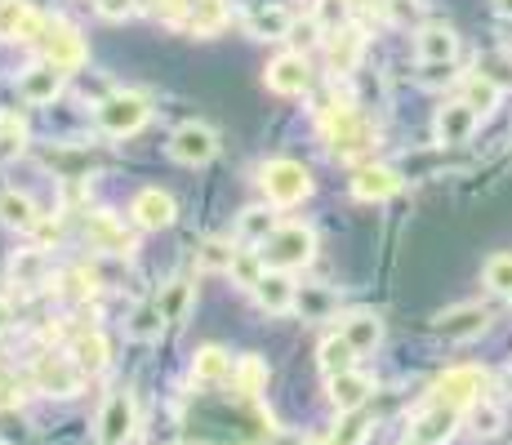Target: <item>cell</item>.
Returning <instances> with one entry per match:
<instances>
[{
    "mask_svg": "<svg viewBox=\"0 0 512 445\" xmlns=\"http://www.w3.org/2000/svg\"><path fill=\"white\" fill-rule=\"evenodd\" d=\"M321 121H326V143L339 161H352V156H361V152L374 147V125L357 112V107H334L330 103L326 112H321Z\"/></svg>",
    "mask_w": 512,
    "mask_h": 445,
    "instance_id": "1",
    "label": "cell"
},
{
    "mask_svg": "<svg viewBox=\"0 0 512 445\" xmlns=\"http://www.w3.org/2000/svg\"><path fill=\"white\" fill-rule=\"evenodd\" d=\"M263 263L277 267V272H294V267H308L312 254H317V236L303 223H285L263 241Z\"/></svg>",
    "mask_w": 512,
    "mask_h": 445,
    "instance_id": "2",
    "label": "cell"
},
{
    "mask_svg": "<svg viewBox=\"0 0 512 445\" xmlns=\"http://www.w3.org/2000/svg\"><path fill=\"white\" fill-rule=\"evenodd\" d=\"M32 379L45 397H76L85 388V370L72 352H41L32 365Z\"/></svg>",
    "mask_w": 512,
    "mask_h": 445,
    "instance_id": "3",
    "label": "cell"
},
{
    "mask_svg": "<svg viewBox=\"0 0 512 445\" xmlns=\"http://www.w3.org/2000/svg\"><path fill=\"white\" fill-rule=\"evenodd\" d=\"M490 388V374L477 370V365H455L446 370L437 383H432V401L446 405V410H468L472 401H481Z\"/></svg>",
    "mask_w": 512,
    "mask_h": 445,
    "instance_id": "4",
    "label": "cell"
},
{
    "mask_svg": "<svg viewBox=\"0 0 512 445\" xmlns=\"http://www.w3.org/2000/svg\"><path fill=\"white\" fill-rule=\"evenodd\" d=\"M152 116L143 94H107L98 103V130L112 134V138H125V134H139Z\"/></svg>",
    "mask_w": 512,
    "mask_h": 445,
    "instance_id": "5",
    "label": "cell"
},
{
    "mask_svg": "<svg viewBox=\"0 0 512 445\" xmlns=\"http://www.w3.org/2000/svg\"><path fill=\"white\" fill-rule=\"evenodd\" d=\"M259 183H263V192H268V201L272 205H299L303 196L312 192V174L303 170L299 161H268L259 170Z\"/></svg>",
    "mask_w": 512,
    "mask_h": 445,
    "instance_id": "6",
    "label": "cell"
},
{
    "mask_svg": "<svg viewBox=\"0 0 512 445\" xmlns=\"http://www.w3.org/2000/svg\"><path fill=\"white\" fill-rule=\"evenodd\" d=\"M170 156L179 165H210L219 156V134L201 121H187L170 134Z\"/></svg>",
    "mask_w": 512,
    "mask_h": 445,
    "instance_id": "7",
    "label": "cell"
},
{
    "mask_svg": "<svg viewBox=\"0 0 512 445\" xmlns=\"http://www.w3.org/2000/svg\"><path fill=\"white\" fill-rule=\"evenodd\" d=\"M45 63H54L58 72H76V67L85 63V41L81 32H76L72 23H63V18H49L45 27Z\"/></svg>",
    "mask_w": 512,
    "mask_h": 445,
    "instance_id": "8",
    "label": "cell"
},
{
    "mask_svg": "<svg viewBox=\"0 0 512 445\" xmlns=\"http://www.w3.org/2000/svg\"><path fill=\"white\" fill-rule=\"evenodd\" d=\"M486 325H490V308H486V303H459V308H450V312L437 316V334L446 343L481 339V334H486Z\"/></svg>",
    "mask_w": 512,
    "mask_h": 445,
    "instance_id": "9",
    "label": "cell"
},
{
    "mask_svg": "<svg viewBox=\"0 0 512 445\" xmlns=\"http://www.w3.org/2000/svg\"><path fill=\"white\" fill-rule=\"evenodd\" d=\"M134 419H139V410H134L130 392H112V397L103 401V414H98V441L103 445H125L134 437Z\"/></svg>",
    "mask_w": 512,
    "mask_h": 445,
    "instance_id": "10",
    "label": "cell"
},
{
    "mask_svg": "<svg viewBox=\"0 0 512 445\" xmlns=\"http://www.w3.org/2000/svg\"><path fill=\"white\" fill-rule=\"evenodd\" d=\"M49 27L45 14H36L27 0H0V41H41Z\"/></svg>",
    "mask_w": 512,
    "mask_h": 445,
    "instance_id": "11",
    "label": "cell"
},
{
    "mask_svg": "<svg viewBox=\"0 0 512 445\" xmlns=\"http://www.w3.org/2000/svg\"><path fill=\"white\" fill-rule=\"evenodd\" d=\"M130 214L143 232H161V227H170L174 219H179V205H174V196L161 192V187H143V192L134 196Z\"/></svg>",
    "mask_w": 512,
    "mask_h": 445,
    "instance_id": "12",
    "label": "cell"
},
{
    "mask_svg": "<svg viewBox=\"0 0 512 445\" xmlns=\"http://www.w3.org/2000/svg\"><path fill=\"white\" fill-rule=\"evenodd\" d=\"M85 236H90V245L103 250V254H134V236L125 232V223L107 210L85 214Z\"/></svg>",
    "mask_w": 512,
    "mask_h": 445,
    "instance_id": "13",
    "label": "cell"
},
{
    "mask_svg": "<svg viewBox=\"0 0 512 445\" xmlns=\"http://www.w3.org/2000/svg\"><path fill=\"white\" fill-rule=\"evenodd\" d=\"M268 89L281 98H299L312 89V67L303 54H281L277 63L268 67Z\"/></svg>",
    "mask_w": 512,
    "mask_h": 445,
    "instance_id": "14",
    "label": "cell"
},
{
    "mask_svg": "<svg viewBox=\"0 0 512 445\" xmlns=\"http://www.w3.org/2000/svg\"><path fill=\"white\" fill-rule=\"evenodd\" d=\"M459 428V410H446V405L432 401L428 410L415 414V423H410V441L419 445H446L450 437H455Z\"/></svg>",
    "mask_w": 512,
    "mask_h": 445,
    "instance_id": "15",
    "label": "cell"
},
{
    "mask_svg": "<svg viewBox=\"0 0 512 445\" xmlns=\"http://www.w3.org/2000/svg\"><path fill=\"white\" fill-rule=\"evenodd\" d=\"M477 121L481 116L472 112V107L459 98V103H446L437 112V121H432V130H437V143L441 147H459V143H468L472 134H477Z\"/></svg>",
    "mask_w": 512,
    "mask_h": 445,
    "instance_id": "16",
    "label": "cell"
},
{
    "mask_svg": "<svg viewBox=\"0 0 512 445\" xmlns=\"http://www.w3.org/2000/svg\"><path fill=\"white\" fill-rule=\"evenodd\" d=\"M397 192H401V174L392 165H361L352 174V196L357 201H388Z\"/></svg>",
    "mask_w": 512,
    "mask_h": 445,
    "instance_id": "17",
    "label": "cell"
},
{
    "mask_svg": "<svg viewBox=\"0 0 512 445\" xmlns=\"http://www.w3.org/2000/svg\"><path fill=\"white\" fill-rule=\"evenodd\" d=\"M245 32H250L254 41H285V36L294 32V14L285 5H254L250 14H245Z\"/></svg>",
    "mask_w": 512,
    "mask_h": 445,
    "instance_id": "18",
    "label": "cell"
},
{
    "mask_svg": "<svg viewBox=\"0 0 512 445\" xmlns=\"http://www.w3.org/2000/svg\"><path fill=\"white\" fill-rule=\"evenodd\" d=\"M370 392H374V379L370 374H361V370H343V374H334L330 379V405L339 414L361 410V405L370 401Z\"/></svg>",
    "mask_w": 512,
    "mask_h": 445,
    "instance_id": "19",
    "label": "cell"
},
{
    "mask_svg": "<svg viewBox=\"0 0 512 445\" xmlns=\"http://www.w3.org/2000/svg\"><path fill=\"white\" fill-rule=\"evenodd\" d=\"M67 85V72H58L54 63H41L32 67V72H23V81H18V94H23V103H54L58 94H63Z\"/></svg>",
    "mask_w": 512,
    "mask_h": 445,
    "instance_id": "20",
    "label": "cell"
},
{
    "mask_svg": "<svg viewBox=\"0 0 512 445\" xmlns=\"http://www.w3.org/2000/svg\"><path fill=\"white\" fill-rule=\"evenodd\" d=\"M361 49H366V36H361V27H352V23L326 36V54H330V67H334V72H339V76L357 72V63H361Z\"/></svg>",
    "mask_w": 512,
    "mask_h": 445,
    "instance_id": "21",
    "label": "cell"
},
{
    "mask_svg": "<svg viewBox=\"0 0 512 445\" xmlns=\"http://www.w3.org/2000/svg\"><path fill=\"white\" fill-rule=\"evenodd\" d=\"M415 54H419V63H455L459 36L450 32L446 23H428V27H423V32L415 36Z\"/></svg>",
    "mask_w": 512,
    "mask_h": 445,
    "instance_id": "22",
    "label": "cell"
},
{
    "mask_svg": "<svg viewBox=\"0 0 512 445\" xmlns=\"http://www.w3.org/2000/svg\"><path fill=\"white\" fill-rule=\"evenodd\" d=\"M294 290H299V285L290 281V276L285 272H277V267H268V272H263V281L254 285V299H259V308L263 312H290L294 308Z\"/></svg>",
    "mask_w": 512,
    "mask_h": 445,
    "instance_id": "23",
    "label": "cell"
},
{
    "mask_svg": "<svg viewBox=\"0 0 512 445\" xmlns=\"http://www.w3.org/2000/svg\"><path fill=\"white\" fill-rule=\"evenodd\" d=\"M0 223L14 227V232H36L41 227V210H36V201L27 192L9 187V192H0Z\"/></svg>",
    "mask_w": 512,
    "mask_h": 445,
    "instance_id": "24",
    "label": "cell"
},
{
    "mask_svg": "<svg viewBox=\"0 0 512 445\" xmlns=\"http://www.w3.org/2000/svg\"><path fill=\"white\" fill-rule=\"evenodd\" d=\"M339 334L352 343V352L366 356V352H374L383 343V321L374 312H352V316H343V330Z\"/></svg>",
    "mask_w": 512,
    "mask_h": 445,
    "instance_id": "25",
    "label": "cell"
},
{
    "mask_svg": "<svg viewBox=\"0 0 512 445\" xmlns=\"http://www.w3.org/2000/svg\"><path fill=\"white\" fill-rule=\"evenodd\" d=\"M294 312L303 321H326V316L339 312V294L326 290V285H299L294 290Z\"/></svg>",
    "mask_w": 512,
    "mask_h": 445,
    "instance_id": "26",
    "label": "cell"
},
{
    "mask_svg": "<svg viewBox=\"0 0 512 445\" xmlns=\"http://www.w3.org/2000/svg\"><path fill=\"white\" fill-rule=\"evenodd\" d=\"M223 23H228V5L223 0H192L183 18V27L192 36H214V32H223Z\"/></svg>",
    "mask_w": 512,
    "mask_h": 445,
    "instance_id": "27",
    "label": "cell"
},
{
    "mask_svg": "<svg viewBox=\"0 0 512 445\" xmlns=\"http://www.w3.org/2000/svg\"><path fill=\"white\" fill-rule=\"evenodd\" d=\"M277 232V214L268 210V205H254V210H245L241 219H236V245H263L268 236Z\"/></svg>",
    "mask_w": 512,
    "mask_h": 445,
    "instance_id": "28",
    "label": "cell"
},
{
    "mask_svg": "<svg viewBox=\"0 0 512 445\" xmlns=\"http://www.w3.org/2000/svg\"><path fill=\"white\" fill-rule=\"evenodd\" d=\"M232 356L223 352V348H201L196 352V361H192V379L196 383H205V388H214V383H228L232 379Z\"/></svg>",
    "mask_w": 512,
    "mask_h": 445,
    "instance_id": "29",
    "label": "cell"
},
{
    "mask_svg": "<svg viewBox=\"0 0 512 445\" xmlns=\"http://www.w3.org/2000/svg\"><path fill=\"white\" fill-rule=\"evenodd\" d=\"M9 276H14V285H23V290H36V285L49 281V254L45 250H18L14 263H9Z\"/></svg>",
    "mask_w": 512,
    "mask_h": 445,
    "instance_id": "30",
    "label": "cell"
},
{
    "mask_svg": "<svg viewBox=\"0 0 512 445\" xmlns=\"http://www.w3.org/2000/svg\"><path fill=\"white\" fill-rule=\"evenodd\" d=\"M72 356H76V365H81L85 374H103V370H107V356H112V348H107V339H103L98 330H85V334H76Z\"/></svg>",
    "mask_w": 512,
    "mask_h": 445,
    "instance_id": "31",
    "label": "cell"
},
{
    "mask_svg": "<svg viewBox=\"0 0 512 445\" xmlns=\"http://www.w3.org/2000/svg\"><path fill=\"white\" fill-rule=\"evenodd\" d=\"M263 272H268V263H263V254L259 250H250V245H236L232 250V263H228V276L241 290H250L254 294V285L263 281Z\"/></svg>",
    "mask_w": 512,
    "mask_h": 445,
    "instance_id": "32",
    "label": "cell"
},
{
    "mask_svg": "<svg viewBox=\"0 0 512 445\" xmlns=\"http://www.w3.org/2000/svg\"><path fill=\"white\" fill-rule=\"evenodd\" d=\"M499 98H504V89H499V81H490V76L472 72L468 81H464V103H468L477 116H490V112H495Z\"/></svg>",
    "mask_w": 512,
    "mask_h": 445,
    "instance_id": "33",
    "label": "cell"
},
{
    "mask_svg": "<svg viewBox=\"0 0 512 445\" xmlns=\"http://www.w3.org/2000/svg\"><path fill=\"white\" fill-rule=\"evenodd\" d=\"M165 312H161V299H143L139 308H134V316H130V334L139 343H152V339H161V330H165Z\"/></svg>",
    "mask_w": 512,
    "mask_h": 445,
    "instance_id": "34",
    "label": "cell"
},
{
    "mask_svg": "<svg viewBox=\"0 0 512 445\" xmlns=\"http://www.w3.org/2000/svg\"><path fill=\"white\" fill-rule=\"evenodd\" d=\"M232 383H236V392H241V397H259L263 388H268V365L259 361V356H241V361H236V370H232Z\"/></svg>",
    "mask_w": 512,
    "mask_h": 445,
    "instance_id": "35",
    "label": "cell"
},
{
    "mask_svg": "<svg viewBox=\"0 0 512 445\" xmlns=\"http://www.w3.org/2000/svg\"><path fill=\"white\" fill-rule=\"evenodd\" d=\"M468 428L477 432V437H499V432H504V410H499L490 397L472 401L468 405Z\"/></svg>",
    "mask_w": 512,
    "mask_h": 445,
    "instance_id": "36",
    "label": "cell"
},
{
    "mask_svg": "<svg viewBox=\"0 0 512 445\" xmlns=\"http://www.w3.org/2000/svg\"><path fill=\"white\" fill-rule=\"evenodd\" d=\"M352 361H357V352H352V343L343 339V334H330V339L321 343V370H326V379L352 370Z\"/></svg>",
    "mask_w": 512,
    "mask_h": 445,
    "instance_id": "37",
    "label": "cell"
},
{
    "mask_svg": "<svg viewBox=\"0 0 512 445\" xmlns=\"http://www.w3.org/2000/svg\"><path fill=\"white\" fill-rule=\"evenodd\" d=\"M156 299H161L165 321H183L187 308H192V285H187V281H170L161 294H156Z\"/></svg>",
    "mask_w": 512,
    "mask_h": 445,
    "instance_id": "38",
    "label": "cell"
},
{
    "mask_svg": "<svg viewBox=\"0 0 512 445\" xmlns=\"http://www.w3.org/2000/svg\"><path fill=\"white\" fill-rule=\"evenodd\" d=\"M370 428H374V423L366 419V414H361V410H352L348 414V419H343L339 423V432H334V445H366V437H370Z\"/></svg>",
    "mask_w": 512,
    "mask_h": 445,
    "instance_id": "39",
    "label": "cell"
},
{
    "mask_svg": "<svg viewBox=\"0 0 512 445\" xmlns=\"http://www.w3.org/2000/svg\"><path fill=\"white\" fill-rule=\"evenodd\" d=\"M312 18L321 32H339V27H348V0H317Z\"/></svg>",
    "mask_w": 512,
    "mask_h": 445,
    "instance_id": "40",
    "label": "cell"
},
{
    "mask_svg": "<svg viewBox=\"0 0 512 445\" xmlns=\"http://www.w3.org/2000/svg\"><path fill=\"white\" fill-rule=\"evenodd\" d=\"M486 285L495 294H512V254H495L486 263Z\"/></svg>",
    "mask_w": 512,
    "mask_h": 445,
    "instance_id": "41",
    "label": "cell"
},
{
    "mask_svg": "<svg viewBox=\"0 0 512 445\" xmlns=\"http://www.w3.org/2000/svg\"><path fill=\"white\" fill-rule=\"evenodd\" d=\"M18 405H23V383H18L14 370L0 365V410H18Z\"/></svg>",
    "mask_w": 512,
    "mask_h": 445,
    "instance_id": "42",
    "label": "cell"
},
{
    "mask_svg": "<svg viewBox=\"0 0 512 445\" xmlns=\"http://www.w3.org/2000/svg\"><path fill=\"white\" fill-rule=\"evenodd\" d=\"M228 263H232V250H228V245H219V241L201 245V267H210V272H228Z\"/></svg>",
    "mask_w": 512,
    "mask_h": 445,
    "instance_id": "43",
    "label": "cell"
},
{
    "mask_svg": "<svg viewBox=\"0 0 512 445\" xmlns=\"http://www.w3.org/2000/svg\"><path fill=\"white\" fill-rule=\"evenodd\" d=\"M94 9L103 18H112V23H121V18H130L139 9V0H94Z\"/></svg>",
    "mask_w": 512,
    "mask_h": 445,
    "instance_id": "44",
    "label": "cell"
},
{
    "mask_svg": "<svg viewBox=\"0 0 512 445\" xmlns=\"http://www.w3.org/2000/svg\"><path fill=\"white\" fill-rule=\"evenodd\" d=\"M67 294H72V299H90L94 294V272H85V267L67 272Z\"/></svg>",
    "mask_w": 512,
    "mask_h": 445,
    "instance_id": "45",
    "label": "cell"
},
{
    "mask_svg": "<svg viewBox=\"0 0 512 445\" xmlns=\"http://www.w3.org/2000/svg\"><path fill=\"white\" fill-rule=\"evenodd\" d=\"M495 14L499 18H512V0H495Z\"/></svg>",
    "mask_w": 512,
    "mask_h": 445,
    "instance_id": "46",
    "label": "cell"
},
{
    "mask_svg": "<svg viewBox=\"0 0 512 445\" xmlns=\"http://www.w3.org/2000/svg\"><path fill=\"white\" fill-rule=\"evenodd\" d=\"M299 445H334V441H299Z\"/></svg>",
    "mask_w": 512,
    "mask_h": 445,
    "instance_id": "47",
    "label": "cell"
},
{
    "mask_svg": "<svg viewBox=\"0 0 512 445\" xmlns=\"http://www.w3.org/2000/svg\"><path fill=\"white\" fill-rule=\"evenodd\" d=\"M401 445H419V441H401Z\"/></svg>",
    "mask_w": 512,
    "mask_h": 445,
    "instance_id": "48",
    "label": "cell"
},
{
    "mask_svg": "<svg viewBox=\"0 0 512 445\" xmlns=\"http://www.w3.org/2000/svg\"><path fill=\"white\" fill-rule=\"evenodd\" d=\"M508 303H512V294H508Z\"/></svg>",
    "mask_w": 512,
    "mask_h": 445,
    "instance_id": "49",
    "label": "cell"
}]
</instances>
